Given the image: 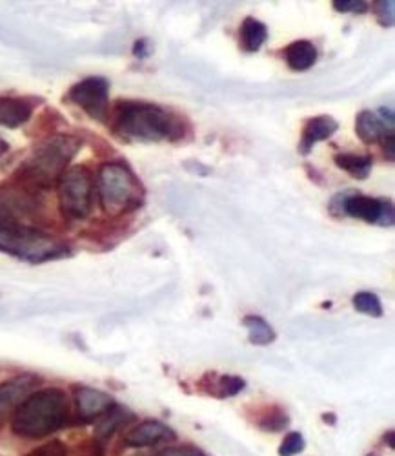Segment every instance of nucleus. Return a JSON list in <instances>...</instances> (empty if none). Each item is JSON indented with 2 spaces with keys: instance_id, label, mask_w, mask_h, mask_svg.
<instances>
[{
  "instance_id": "cd10ccee",
  "label": "nucleus",
  "mask_w": 395,
  "mask_h": 456,
  "mask_svg": "<svg viewBox=\"0 0 395 456\" xmlns=\"http://www.w3.org/2000/svg\"><path fill=\"white\" fill-rule=\"evenodd\" d=\"M379 142L383 144L386 159H388L390 163H393V159H395V135H393V130H388V132L381 137Z\"/></svg>"
},
{
  "instance_id": "5701e85b",
  "label": "nucleus",
  "mask_w": 395,
  "mask_h": 456,
  "mask_svg": "<svg viewBox=\"0 0 395 456\" xmlns=\"http://www.w3.org/2000/svg\"><path fill=\"white\" fill-rule=\"evenodd\" d=\"M374 12H375L381 26H384V28L393 26V22H395V3L393 0H377V3H374Z\"/></svg>"
},
{
  "instance_id": "4be33fe9",
  "label": "nucleus",
  "mask_w": 395,
  "mask_h": 456,
  "mask_svg": "<svg viewBox=\"0 0 395 456\" xmlns=\"http://www.w3.org/2000/svg\"><path fill=\"white\" fill-rule=\"evenodd\" d=\"M353 307L358 313L372 316V318L383 316L381 299L374 292H358V294H355L353 296Z\"/></svg>"
},
{
  "instance_id": "423d86ee",
  "label": "nucleus",
  "mask_w": 395,
  "mask_h": 456,
  "mask_svg": "<svg viewBox=\"0 0 395 456\" xmlns=\"http://www.w3.org/2000/svg\"><path fill=\"white\" fill-rule=\"evenodd\" d=\"M46 212L44 192L19 179L0 184V224L41 228Z\"/></svg>"
},
{
  "instance_id": "393cba45",
  "label": "nucleus",
  "mask_w": 395,
  "mask_h": 456,
  "mask_svg": "<svg viewBox=\"0 0 395 456\" xmlns=\"http://www.w3.org/2000/svg\"><path fill=\"white\" fill-rule=\"evenodd\" d=\"M26 456H68V449H66V445L62 442L52 440V442H48L44 445H38L36 449H33Z\"/></svg>"
},
{
  "instance_id": "2eb2a0df",
  "label": "nucleus",
  "mask_w": 395,
  "mask_h": 456,
  "mask_svg": "<svg viewBox=\"0 0 395 456\" xmlns=\"http://www.w3.org/2000/svg\"><path fill=\"white\" fill-rule=\"evenodd\" d=\"M99 426H97V429H95V438L101 442V444H104L108 438H111L118 429L121 428H125L126 424H130V422H133L135 420V416L128 411V409H125V407H121V405H113L104 416H101L99 418Z\"/></svg>"
},
{
  "instance_id": "1a4fd4ad",
  "label": "nucleus",
  "mask_w": 395,
  "mask_h": 456,
  "mask_svg": "<svg viewBox=\"0 0 395 456\" xmlns=\"http://www.w3.org/2000/svg\"><path fill=\"white\" fill-rule=\"evenodd\" d=\"M66 99L97 123H106L109 119V83L104 77H86L78 81L69 88Z\"/></svg>"
},
{
  "instance_id": "20e7f679",
  "label": "nucleus",
  "mask_w": 395,
  "mask_h": 456,
  "mask_svg": "<svg viewBox=\"0 0 395 456\" xmlns=\"http://www.w3.org/2000/svg\"><path fill=\"white\" fill-rule=\"evenodd\" d=\"M95 194L109 217H121L144 205L146 190L126 163H104L95 177Z\"/></svg>"
},
{
  "instance_id": "aec40b11",
  "label": "nucleus",
  "mask_w": 395,
  "mask_h": 456,
  "mask_svg": "<svg viewBox=\"0 0 395 456\" xmlns=\"http://www.w3.org/2000/svg\"><path fill=\"white\" fill-rule=\"evenodd\" d=\"M243 325L246 327L248 339L254 346H270V344H273L275 338H278L273 327L262 316L248 314L243 318Z\"/></svg>"
},
{
  "instance_id": "4468645a",
  "label": "nucleus",
  "mask_w": 395,
  "mask_h": 456,
  "mask_svg": "<svg viewBox=\"0 0 395 456\" xmlns=\"http://www.w3.org/2000/svg\"><path fill=\"white\" fill-rule=\"evenodd\" d=\"M33 111L35 104L26 97H0V126L20 128L31 119Z\"/></svg>"
},
{
  "instance_id": "6ab92c4d",
  "label": "nucleus",
  "mask_w": 395,
  "mask_h": 456,
  "mask_svg": "<svg viewBox=\"0 0 395 456\" xmlns=\"http://www.w3.org/2000/svg\"><path fill=\"white\" fill-rule=\"evenodd\" d=\"M334 163L337 168L350 174L353 179H367L372 172L374 159L372 156H359V154H350V151H341V154L334 156Z\"/></svg>"
},
{
  "instance_id": "f257e3e1",
  "label": "nucleus",
  "mask_w": 395,
  "mask_h": 456,
  "mask_svg": "<svg viewBox=\"0 0 395 456\" xmlns=\"http://www.w3.org/2000/svg\"><path fill=\"white\" fill-rule=\"evenodd\" d=\"M109 126L115 137L128 142H177L188 132L179 113L144 101H117L109 111Z\"/></svg>"
},
{
  "instance_id": "7c9ffc66",
  "label": "nucleus",
  "mask_w": 395,
  "mask_h": 456,
  "mask_svg": "<svg viewBox=\"0 0 395 456\" xmlns=\"http://www.w3.org/2000/svg\"><path fill=\"white\" fill-rule=\"evenodd\" d=\"M8 150H10V144H8V141H6V139H3V137H0V158H3Z\"/></svg>"
},
{
  "instance_id": "f03ea898",
  "label": "nucleus",
  "mask_w": 395,
  "mask_h": 456,
  "mask_svg": "<svg viewBox=\"0 0 395 456\" xmlns=\"http://www.w3.org/2000/svg\"><path fill=\"white\" fill-rule=\"evenodd\" d=\"M81 146L83 141L75 135H52L31 150V154L17 168L13 179L46 192V190L57 186Z\"/></svg>"
},
{
  "instance_id": "a211bd4d",
  "label": "nucleus",
  "mask_w": 395,
  "mask_h": 456,
  "mask_svg": "<svg viewBox=\"0 0 395 456\" xmlns=\"http://www.w3.org/2000/svg\"><path fill=\"white\" fill-rule=\"evenodd\" d=\"M266 41H268L266 24L254 19V17H246L241 24V29H239L241 48L248 53H254V52H259L264 46Z\"/></svg>"
},
{
  "instance_id": "c756f323",
  "label": "nucleus",
  "mask_w": 395,
  "mask_h": 456,
  "mask_svg": "<svg viewBox=\"0 0 395 456\" xmlns=\"http://www.w3.org/2000/svg\"><path fill=\"white\" fill-rule=\"evenodd\" d=\"M85 456H104V449H102V444H101L99 440H93V444L86 447V451H85Z\"/></svg>"
},
{
  "instance_id": "f8f14e48",
  "label": "nucleus",
  "mask_w": 395,
  "mask_h": 456,
  "mask_svg": "<svg viewBox=\"0 0 395 456\" xmlns=\"http://www.w3.org/2000/svg\"><path fill=\"white\" fill-rule=\"evenodd\" d=\"M172 440H175V433L172 431V428L157 420L141 422L139 426L132 428L125 436V442L130 447H151Z\"/></svg>"
},
{
  "instance_id": "ddd939ff",
  "label": "nucleus",
  "mask_w": 395,
  "mask_h": 456,
  "mask_svg": "<svg viewBox=\"0 0 395 456\" xmlns=\"http://www.w3.org/2000/svg\"><path fill=\"white\" fill-rule=\"evenodd\" d=\"M337 130H339V123L332 116H318V118L308 119L301 132L299 151L302 156L311 154L315 144L328 141Z\"/></svg>"
},
{
  "instance_id": "9d476101",
  "label": "nucleus",
  "mask_w": 395,
  "mask_h": 456,
  "mask_svg": "<svg viewBox=\"0 0 395 456\" xmlns=\"http://www.w3.org/2000/svg\"><path fill=\"white\" fill-rule=\"evenodd\" d=\"M38 379L35 374H17L4 382H0V428H3L10 418H13L15 411L22 405V402L36 391Z\"/></svg>"
},
{
  "instance_id": "c85d7f7f",
  "label": "nucleus",
  "mask_w": 395,
  "mask_h": 456,
  "mask_svg": "<svg viewBox=\"0 0 395 456\" xmlns=\"http://www.w3.org/2000/svg\"><path fill=\"white\" fill-rule=\"evenodd\" d=\"M149 53H151V50H149V45H148L146 39H141V41H137V43L133 45V55H135V57L146 59Z\"/></svg>"
},
{
  "instance_id": "39448f33",
  "label": "nucleus",
  "mask_w": 395,
  "mask_h": 456,
  "mask_svg": "<svg viewBox=\"0 0 395 456\" xmlns=\"http://www.w3.org/2000/svg\"><path fill=\"white\" fill-rule=\"evenodd\" d=\"M0 252L31 265L71 256L69 245L60 238L44 232L43 228L20 224H0Z\"/></svg>"
},
{
  "instance_id": "0eeeda50",
  "label": "nucleus",
  "mask_w": 395,
  "mask_h": 456,
  "mask_svg": "<svg viewBox=\"0 0 395 456\" xmlns=\"http://www.w3.org/2000/svg\"><path fill=\"white\" fill-rule=\"evenodd\" d=\"M59 208L68 221H85L93 212L95 177L85 165L69 167L57 183Z\"/></svg>"
},
{
  "instance_id": "9b49d317",
  "label": "nucleus",
  "mask_w": 395,
  "mask_h": 456,
  "mask_svg": "<svg viewBox=\"0 0 395 456\" xmlns=\"http://www.w3.org/2000/svg\"><path fill=\"white\" fill-rule=\"evenodd\" d=\"M75 405L77 414L83 422H93L99 420L101 416H104L115 405V402L104 391L78 386L75 387Z\"/></svg>"
},
{
  "instance_id": "b1692460",
  "label": "nucleus",
  "mask_w": 395,
  "mask_h": 456,
  "mask_svg": "<svg viewBox=\"0 0 395 456\" xmlns=\"http://www.w3.org/2000/svg\"><path fill=\"white\" fill-rule=\"evenodd\" d=\"M334 10L339 13H367L370 10V4L365 0H334Z\"/></svg>"
},
{
  "instance_id": "dca6fc26",
  "label": "nucleus",
  "mask_w": 395,
  "mask_h": 456,
  "mask_svg": "<svg viewBox=\"0 0 395 456\" xmlns=\"http://www.w3.org/2000/svg\"><path fill=\"white\" fill-rule=\"evenodd\" d=\"M318 48L310 41H295L285 48V62L294 71H306L318 62Z\"/></svg>"
},
{
  "instance_id": "6e6552de",
  "label": "nucleus",
  "mask_w": 395,
  "mask_h": 456,
  "mask_svg": "<svg viewBox=\"0 0 395 456\" xmlns=\"http://www.w3.org/2000/svg\"><path fill=\"white\" fill-rule=\"evenodd\" d=\"M330 210L334 216H348L381 226H391L395 221L390 200L372 198L359 192L337 194L330 203Z\"/></svg>"
},
{
  "instance_id": "a878e982",
  "label": "nucleus",
  "mask_w": 395,
  "mask_h": 456,
  "mask_svg": "<svg viewBox=\"0 0 395 456\" xmlns=\"http://www.w3.org/2000/svg\"><path fill=\"white\" fill-rule=\"evenodd\" d=\"M302 449H304V438H302V435H299V433H290V435L285 438L283 445L279 447V454H281V456H294V454H299Z\"/></svg>"
},
{
  "instance_id": "bb28decb",
  "label": "nucleus",
  "mask_w": 395,
  "mask_h": 456,
  "mask_svg": "<svg viewBox=\"0 0 395 456\" xmlns=\"http://www.w3.org/2000/svg\"><path fill=\"white\" fill-rule=\"evenodd\" d=\"M155 456H206V454L195 445H173V447H168V449L161 451L159 454H155Z\"/></svg>"
},
{
  "instance_id": "412c9836",
  "label": "nucleus",
  "mask_w": 395,
  "mask_h": 456,
  "mask_svg": "<svg viewBox=\"0 0 395 456\" xmlns=\"http://www.w3.org/2000/svg\"><path fill=\"white\" fill-rule=\"evenodd\" d=\"M210 376L214 378V386L208 389V393L217 398H230L245 389V379L239 376Z\"/></svg>"
},
{
  "instance_id": "7ed1b4c3",
  "label": "nucleus",
  "mask_w": 395,
  "mask_h": 456,
  "mask_svg": "<svg viewBox=\"0 0 395 456\" xmlns=\"http://www.w3.org/2000/svg\"><path fill=\"white\" fill-rule=\"evenodd\" d=\"M69 402L62 389L46 387L31 393L12 418L13 433L26 440H41L66 428Z\"/></svg>"
},
{
  "instance_id": "f3484780",
  "label": "nucleus",
  "mask_w": 395,
  "mask_h": 456,
  "mask_svg": "<svg viewBox=\"0 0 395 456\" xmlns=\"http://www.w3.org/2000/svg\"><path fill=\"white\" fill-rule=\"evenodd\" d=\"M393 130L391 126L384 125L383 119L374 111H361L358 119H355V134L365 142V144H375L381 141V137L388 132Z\"/></svg>"
}]
</instances>
